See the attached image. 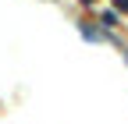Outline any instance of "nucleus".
Returning <instances> with one entry per match:
<instances>
[{"label": "nucleus", "instance_id": "nucleus-2", "mask_svg": "<svg viewBox=\"0 0 128 124\" xmlns=\"http://www.w3.org/2000/svg\"><path fill=\"white\" fill-rule=\"evenodd\" d=\"M124 57H128V53H124Z\"/></svg>", "mask_w": 128, "mask_h": 124}, {"label": "nucleus", "instance_id": "nucleus-1", "mask_svg": "<svg viewBox=\"0 0 128 124\" xmlns=\"http://www.w3.org/2000/svg\"><path fill=\"white\" fill-rule=\"evenodd\" d=\"M114 7L118 11H128V0H114Z\"/></svg>", "mask_w": 128, "mask_h": 124}]
</instances>
